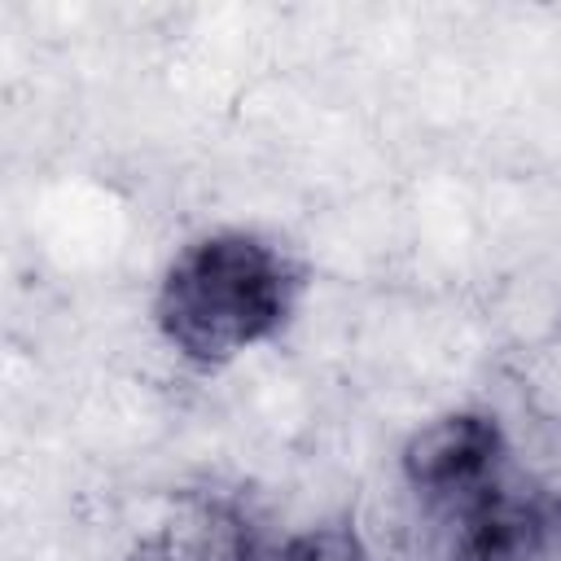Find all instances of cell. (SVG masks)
Segmentation results:
<instances>
[{
  "mask_svg": "<svg viewBox=\"0 0 561 561\" xmlns=\"http://www.w3.org/2000/svg\"><path fill=\"white\" fill-rule=\"evenodd\" d=\"M294 289L298 276L272 241L228 228L188 241L167 263L153 316L184 359L228 364L285 324Z\"/></svg>",
  "mask_w": 561,
  "mask_h": 561,
  "instance_id": "obj_1",
  "label": "cell"
},
{
  "mask_svg": "<svg viewBox=\"0 0 561 561\" xmlns=\"http://www.w3.org/2000/svg\"><path fill=\"white\" fill-rule=\"evenodd\" d=\"M504 456V434L482 412H447L421 425L403 447V478L416 495L469 504L486 491Z\"/></svg>",
  "mask_w": 561,
  "mask_h": 561,
  "instance_id": "obj_2",
  "label": "cell"
},
{
  "mask_svg": "<svg viewBox=\"0 0 561 561\" xmlns=\"http://www.w3.org/2000/svg\"><path fill=\"white\" fill-rule=\"evenodd\" d=\"M539 543V517L522 500L486 486L460 504V557L465 561H526Z\"/></svg>",
  "mask_w": 561,
  "mask_h": 561,
  "instance_id": "obj_3",
  "label": "cell"
},
{
  "mask_svg": "<svg viewBox=\"0 0 561 561\" xmlns=\"http://www.w3.org/2000/svg\"><path fill=\"white\" fill-rule=\"evenodd\" d=\"M280 561H364V557H359V543H355L346 530L324 526V530L298 535V539L280 552Z\"/></svg>",
  "mask_w": 561,
  "mask_h": 561,
  "instance_id": "obj_4",
  "label": "cell"
}]
</instances>
